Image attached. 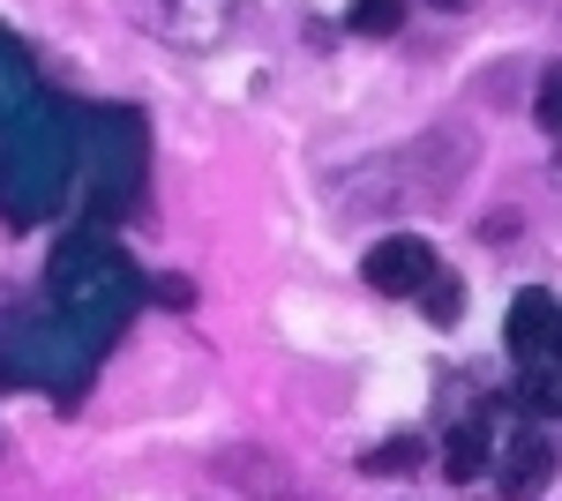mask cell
Instances as JSON below:
<instances>
[{
    "label": "cell",
    "instance_id": "8",
    "mask_svg": "<svg viewBox=\"0 0 562 501\" xmlns=\"http://www.w3.org/2000/svg\"><path fill=\"white\" fill-rule=\"evenodd\" d=\"M518 405H525V412H540V419H555V367H548V360H532V367H525Z\"/></svg>",
    "mask_w": 562,
    "mask_h": 501
},
{
    "label": "cell",
    "instance_id": "4",
    "mask_svg": "<svg viewBox=\"0 0 562 501\" xmlns=\"http://www.w3.org/2000/svg\"><path fill=\"white\" fill-rule=\"evenodd\" d=\"M503 344H510V360H548V344H555V293L548 285H532V293L510 299V330H503Z\"/></svg>",
    "mask_w": 562,
    "mask_h": 501
},
{
    "label": "cell",
    "instance_id": "12",
    "mask_svg": "<svg viewBox=\"0 0 562 501\" xmlns=\"http://www.w3.org/2000/svg\"><path fill=\"white\" fill-rule=\"evenodd\" d=\"M158 299H166V307H188V299H195V293H188L180 277H158Z\"/></svg>",
    "mask_w": 562,
    "mask_h": 501
},
{
    "label": "cell",
    "instance_id": "5",
    "mask_svg": "<svg viewBox=\"0 0 562 501\" xmlns=\"http://www.w3.org/2000/svg\"><path fill=\"white\" fill-rule=\"evenodd\" d=\"M233 15H240V0H166V38L180 45H217L225 31H233Z\"/></svg>",
    "mask_w": 562,
    "mask_h": 501
},
{
    "label": "cell",
    "instance_id": "10",
    "mask_svg": "<svg viewBox=\"0 0 562 501\" xmlns=\"http://www.w3.org/2000/svg\"><path fill=\"white\" fill-rule=\"evenodd\" d=\"M360 471H375V479H397V471H420V442H390L375 457L360 464Z\"/></svg>",
    "mask_w": 562,
    "mask_h": 501
},
{
    "label": "cell",
    "instance_id": "9",
    "mask_svg": "<svg viewBox=\"0 0 562 501\" xmlns=\"http://www.w3.org/2000/svg\"><path fill=\"white\" fill-rule=\"evenodd\" d=\"M420 293H428V315L442 322V330H450V322H458V307H465V285H458L450 270H435V277L420 285Z\"/></svg>",
    "mask_w": 562,
    "mask_h": 501
},
{
    "label": "cell",
    "instance_id": "3",
    "mask_svg": "<svg viewBox=\"0 0 562 501\" xmlns=\"http://www.w3.org/2000/svg\"><path fill=\"white\" fill-rule=\"evenodd\" d=\"M503 501H532V494H548V479H555V442L540 434V426H525V434H510L503 442Z\"/></svg>",
    "mask_w": 562,
    "mask_h": 501
},
{
    "label": "cell",
    "instance_id": "2",
    "mask_svg": "<svg viewBox=\"0 0 562 501\" xmlns=\"http://www.w3.org/2000/svg\"><path fill=\"white\" fill-rule=\"evenodd\" d=\"M435 270H442V262H435V248L420 240V232H390V240L368 248V285H375L383 299H413Z\"/></svg>",
    "mask_w": 562,
    "mask_h": 501
},
{
    "label": "cell",
    "instance_id": "1",
    "mask_svg": "<svg viewBox=\"0 0 562 501\" xmlns=\"http://www.w3.org/2000/svg\"><path fill=\"white\" fill-rule=\"evenodd\" d=\"M53 293H60V307L76 315V322H98V330H121L135 307V270L121 248H98V240H83V248L60 254V270H53Z\"/></svg>",
    "mask_w": 562,
    "mask_h": 501
},
{
    "label": "cell",
    "instance_id": "11",
    "mask_svg": "<svg viewBox=\"0 0 562 501\" xmlns=\"http://www.w3.org/2000/svg\"><path fill=\"white\" fill-rule=\"evenodd\" d=\"M562 76H555V68H548V76H540V98H532V113H540V127H548V135H555V121H562Z\"/></svg>",
    "mask_w": 562,
    "mask_h": 501
},
{
    "label": "cell",
    "instance_id": "13",
    "mask_svg": "<svg viewBox=\"0 0 562 501\" xmlns=\"http://www.w3.org/2000/svg\"><path fill=\"white\" fill-rule=\"evenodd\" d=\"M435 8H450V15H458V8H473V0H435Z\"/></svg>",
    "mask_w": 562,
    "mask_h": 501
},
{
    "label": "cell",
    "instance_id": "7",
    "mask_svg": "<svg viewBox=\"0 0 562 501\" xmlns=\"http://www.w3.org/2000/svg\"><path fill=\"white\" fill-rule=\"evenodd\" d=\"M405 23V0H352V31L360 38H390Z\"/></svg>",
    "mask_w": 562,
    "mask_h": 501
},
{
    "label": "cell",
    "instance_id": "6",
    "mask_svg": "<svg viewBox=\"0 0 562 501\" xmlns=\"http://www.w3.org/2000/svg\"><path fill=\"white\" fill-rule=\"evenodd\" d=\"M487 457H495V434H487V419H465V426L450 434V449H442V471H450L458 487H473L480 471H487Z\"/></svg>",
    "mask_w": 562,
    "mask_h": 501
}]
</instances>
